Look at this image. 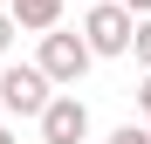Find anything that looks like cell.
<instances>
[{
  "label": "cell",
  "mask_w": 151,
  "mask_h": 144,
  "mask_svg": "<svg viewBox=\"0 0 151 144\" xmlns=\"http://www.w3.org/2000/svg\"><path fill=\"white\" fill-rule=\"evenodd\" d=\"M83 48L89 55H131V14L117 0H96L83 14Z\"/></svg>",
  "instance_id": "cell-1"
},
{
  "label": "cell",
  "mask_w": 151,
  "mask_h": 144,
  "mask_svg": "<svg viewBox=\"0 0 151 144\" xmlns=\"http://www.w3.org/2000/svg\"><path fill=\"white\" fill-rule=\"evenodd\" d=\"M117 7L131 14V21H144V14H151V0H117Z\"/></svg>",
  "instance_id": "cell-8"
},
{
  "label": "cell",
  "mask_w": 151,
  "mask_h": 144,
  "mask_svg": "<svg viewBox=\"0 0 151 144\" xmlns=\"http://www.w3.org/2000/svg\"><path fill=\"white\" fill-rule=\"evenodd\" d=\"M83 137H89L83 96H48L41 103V144H83Z\"/></svg>",
  "instance_id": "cell-4"
},
{
  "label": "cell",
  "mask_w": 151,
  "mask_h": 144,
  "mask_svg": "<svg viewBox=\"0 0 151 144\" xmlns=\"http://www.w3.org/2000/svg\"><path fill=\"white\" fill-rule=\"evenodd\" d=\"M110 144H151V130H137V124H124V130H110Z\"/></svg>",
  "instance_id": "cell-7"
},
{
  "label": "cell",
  "mask_w": 151,
  "mask_h": 144,
  "mask_svg": "<svg viewBox=\"0 0 151 144\" xmlns=\"http://www.w3.org/2000/svg\"><path fill=\"white\" fill-rule=\"evenodd\" d=\"M48 82L41 69H28V62H14L7 76H0V110H14V117H41V103H48Z\"/></svg>",
  "instance_id": "cell-3"
},
{
  "label": "cell",
  "mask_w": 151,
  "mask_h": 144,
  "mask_svg": "<svg viewBox=\"0 0 151 144\" xmlns=\"http://www.w3.org/2000/svg\"><path fill=\"white\" fill-rule=\"evenodd\" d=\"M137 103H144V130H151V76H144V89H137Z\"/></svg>",
  "instance_id": "cell-10"
},
{
  "label": "cell",
  "mask_w": 151,
  "mask_h": 144,
  "mask_svg": "<svg viewBox=\"0 0 151 144\" xmlns=\"http://www.w3.org/2000/svg\"><path fill=\"white\" fill-rule=\"evenodd\" d=\"M0 144H14V130H7V124H0Z\"/></svg>",
  "instance_id": "cell-11"
},
{
  "label": "cell",
  "mask_w": 151,
  "mask_h": 144,
  "mask_svg": "<svg viewBox=\"0 0 151 144\" xmlns=\"http://www.w3.org/2000/svg\"><path fill=\"white\" fill-rule=\"evenodd\" d=\"M89 62H96V55L83 48V34H55V28L41 34V62H35V69H41L48 82H69V89H76V82H83V69H89Z\"/></svg>",
  "instance_id": "cell-2"
},
{
  "label": "cell",
  "mask_w": 151,
  "mask_h": 144,
  "mask_svg": "<svg viewBox=\"0 0 151 144\" xmlns=\"http://www.w3.org/2000/svg\"><path fill=\"white\" fill-rule=\"evenodd\" d=\"M131 55L151 69V14H144V21H131Z\"/></svg>",
  "instance_id": "cell-6"
},
{
  "label": "cell",
  "mask_w": 151,
  "mask_h": 144,
  "mask_svg": "<svg viewBox=\"0 0 151 144\" xmlns=\"http://www.w3.org/2000/svg\"><path fill=\"white\" fill-rule=\"evenodd\" d=\"M7 21L14 28H35V34H48L62 21V0H7Z\"/></svg>",
  "instance_id": "cell-5"
},
{
  "label": "cell",
  "mask_w": 151,
  "mask_h": 144,
  "mask_svg": "<svg viewBox=\"0 0 151 144\" xmlns=\"http://www.w3.org/2000/svg\"><path fill=\"white\" fill-rule=\"evenodd\" d=\"M7 41H14V21H7V7H0V55H7Z\"/></svg>",
  "instance_id": "cell-9"
}]
</instances>
